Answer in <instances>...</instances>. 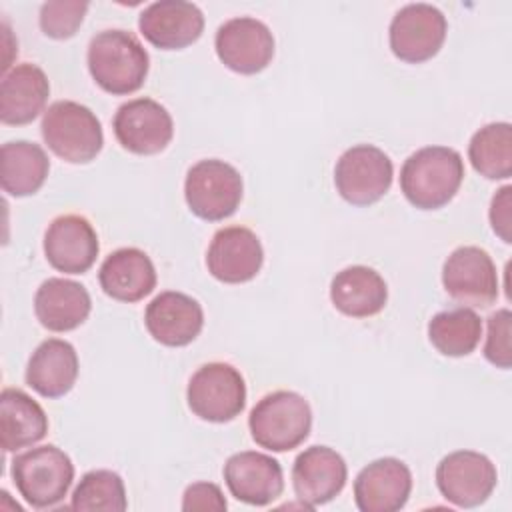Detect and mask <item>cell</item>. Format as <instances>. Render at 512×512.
<instances>
[{"instance_id":"4316f807","label":"cell","mask_w":512,"mask_h":512,"mask_svg":"<svg viewBox=\"0 0 512 512\" xmlns=\"http://www.w3.org/2000/svg\"><path fill=\"white\" fill-rule=\"evenodd\" d=\"M0 156V184L6 194L24 198L42 188L50 170V160L42 146L26 140L6 142L0 150Z\"/></svg>"},{"instance_id":"8992f818","label":"cell","mask_w":512,"mask_h":512,"mask_svg":"<svg viewBox=\"0 0 512 512\" xmlns=\"http://www.w3.org/2000/svg\"><path fill=\"white\" fill-rule=\"evenodd\" d=\"M244 192L240 172L216 158L196 162L184 180V198L192 214L220 222L236 212Z\"/></svg>"},{"instance_id":"f546056e","label":"cell","mask_w":512,"mask_h":512,"mask_svg":"<svg viewBox=\"0 0 512 512\" xmlns=\"http://www.w3.org/2000/svg\"><path fill=\"white\" fill-rule=\"evenodd\" d=\"M70 508L78 512H124L128 500L122 478L112 470L86 472L72 492Z\"/></svg>"},{"instance_id":"52a82bcc","label":"cell","mask_w":512,"mask_h":512,"mask_svg":"<svg viewBox=\"0 0 512 512\" xmlns=\"http://www.w3.org/2000/svg\"><path fill=\"white\" fill-rule=\"evenodd\" d=\"M190 410L206 422H230L246 406V384L242 374L226 362L200 366L186 390Z\"/></svg>"},{"instance_id":"9a60e30c","label":"cell","mask_w":512,"mask_h":512,"mask_svg":"<svg viewBox=\"0 0 512 512\" xmlns=\"http://www.w3.org/2000/svg\"><path fill=\"white\" fill-rule=\"evenodd\" d=\"M264 262V250L258 236L246 226L220 228L208 246V272L224 284H242L252 280Z\"/></svg>"},{"instance_id":"2e32d148","label":"cell","mask_w":512,"mask_h":512,"mask_svg":"<svg viewBox=\"0 0 512 512\" xmlns=\"http://www.w3.org/2000/svg\"><path fill=\"white\" fill-rule=\"evenodd\" d=\"M224 482L236 500L250 506H266L282 494L284 472L276 458L244 450L226 460Z\"/></svg>"},{"instance_id":"1f68e13d","label":"cell","mask_w":512,"mask_h":512,"mask_svg":"<svg viewBox=\"0 0 512 512\" xmlns=\"http://www.w3.org/2000/svg\"><path fill=\"white\" fill-rule=\"evenodd\" d=\"M512 314L508 308H500L488 316V332L484 342V356L496 368L508 370L512 366Z\"/></svg>"},{"instance_id":"7a4b0ae2","label":"cell","mask_w":512,"mask_h":512,"mask_svg":"<svg viewBox=\"0 0 512 512\" xmlns=\"http://www.w3.org/2000/svg\"><path fill=\"white\" fill-rule=\"evenodd\" d=\"M150 58L140 40L126 30L98 32L88 44V70L94 82L112 96L142 88Z\"/></svg>"},{"instance_id":"6da1fadb","label":"cell","mask_w":512,"mask_h":512,"mask_svg":"<svg viewBox=\"0 0 512 512\" xmlns=\"http://www.w3.org/2000/svg\"><path fill=\"white\" fill-rule=\"evenodd\" d=\"M464 180V160L448 146H426L410 154L400 170L404 198L420 210L446 206Z\"/></svg>"},{"instance_id":"ac0fdd59","label":"cell","mask_w":512,"mask_h":512,"mask_svg":"<svg viewBox=\"0 0 512 512\" xmlns=\"http://www.w3.org/2000/svg\"><path fill=\"white\" fill-rule=\"evenodd\" d=\"M412 492V472L398 458H378L354 480V502L360 512H396Z\"/></svg>"},{"instance_id":"5b68a950","label":"cell","mask_w":512,"mask_h":512,"mask_svg":"<svg viewBox=\"0 0 512 512\" xmlns=\"http://www.w3.org/2000/svg\"><path fill=\"white\" fill-rule=\"evenodd\" d=\"M10 472L20 496L38 510L60 504L74 480L70 456L54 444L14 456Z\"/></svg>"},{"instance_id":"484cf974","label":"cell","mask_w":512,"mask_h":512,"mask_svg":"<svg viewBox=\"0 0 512 512\" xmlns=\"http://www.w3.org/2000/svg\"><path fill=\"white\" fill-rule=\"evenodd\" d=\"M48 432V416L42 406L20 388H4L0 394V444L4 452L40 442Z\"/></svg>"},{"instance_id":"3957f363","label":"cell","mask_w":512,"mask_h":512,"mask_svg":"<svg viewBox=\"0 0 512 512\" xmlns=\"http://www.w3.org/2000/svg\"><path fill=\"white\" fill-rule=\"evenodd\" d=\"M248 428L260 448L288 452L308 438L312 410L308 400L298 392L276 390L262 396L250 410Z\"/></svg>"},{"instance_id":"f1b7e54d","label":"cell","mask_w":512,"mask_h":512,"mask_svg":"<svg viewBox=\"0 0 512 512\" xmlns=\"http://www.w3.org/2000/svg\"><path fill=\"white\" fill-rule=\"evenodd\" d=\"M472 168L488 180H506L512 174V126L492 122L474 132L468 144Z\"/></svg>"},{"instance_id":"d6986e66","label":"cell","mask_w":512,"mask_h":512,"mask_svg":"<svg viewBox=\"0 0 512 512\" xmlns=\"http://www.w3.org/2000/svg\"><path fill=\"white\" fill-rule=\"evenodd\" d=\"M348 478L344 458L328 446H310L300 452L292 466L296 496L310 508L334 500Z\"/></svg>"},{"instance_id":"7c38bea8","label":"cell","mask_w":512,"mask_h":512,"mask_svg":"<svg viewBox=\"0 0 512 512\" xmlns=\"http://www.w3.org/2000/svg\"><path fill=\"white\" fill-rule=\"evenodd\" d=\"M112 128L120 146L140 156L162 152L174 136L170 112L152 98L124 102L114 114Z\"/></svg>"},{"instance_id":"30bf717a","label":"cell","mask_w":512,"mask_h":512,"mask_svg":"<svg viewBox=\"0 0 512 512\" xmlns=\"http://www.w3.org/2000/svg\"><path fill=\"white\" fill-rule=\"evenodd\" d=\"M446 30V16L436 6L424 2L406 4L390 22V50L402 62H426L442 48Z\"/></svg>"},{"instance_id":"4fadbf2b","label":"cell","mask_w":512,"mask_h":512,"mask_svg":"<svg viewBox=\"0 0 512 512\" xmlns=\"http://www.w3.org/2000/svg\"><path fill=\"white\" fill-rule=\"evenodd\" d=\"M214 48L220 62L232 72L256 74L274 56V36L264 22L252 16H238L218 28Z\"/></svg>"},{"instance_id":"9c48e42d","label":"cell","mask_w":512,"mask_h":512,"mask_svg":"<svg viewBox=\"0 0 512 512\" xmlns=\"http://www.w3.org/2000/svg\"><path fill=\"white\" fill-rule=\"evenodd\" d=\"M442 284L448 296L466 308H488L500 290L496 264L480 246H460L450 252L442 266Z\"/></svg>"},{"instance_id":"83f0119b","label":"cell","mask_w":512,"mask_h":512,"mask_svg":"<svg viewBox=\"0 0 512 512\" xmlns=\"http://www.w3.org/2000/svg\"><path fill=\"white\" fill-rule=\"evenodd\" d=\"M480 336L482 320L472 308L466 306L438 312L428 322V338L444 356H468L476 350Z\"/></svg>"},{"instance_id":"277c9868","label":"cell","mask_w":512,"mask_h":512,"mask_svg":"<svg viewBox=\"0 0 512 512\" xmlns=\"http://www.w3.org/2000/svg\"><path fill=\"white\" fill-rule=\"evenodd\" d=\"M46 146L70 164L92 162L104 144L102 124L96 114L74 100H58L48 106L40 124Z\"/></svg>"},{"instance_id":"d4e9b609","label":"cell","mask_w":512,"mask_h":512,"mask_svg":"<svg viewBox=\"0 0 512 512\" xmlns=\"http://www.w3.org/2000/svg\"><path fill=\"white\" fill-rule=\"evenodd\" d=\"M330 300L338 312L350 318H368L386 306L388 288L376 270L356 264L332 278Z\"/></svg>"},{"instance_id":"ba28073f","label":"cell","mask_w":512,"mask_h":512,"mask_svg":"<svg viewBox=\"0 0 512 512\" xmlns=\"http://www.w3.org/2000/svg\"><path fill=\"white\" fill-rule=\"evenodd\" d=\"M392 176V160L384 150L372 144L348 148L334 168L338 194L354 206H370L378 202L390 190Z\"/></svg>"},{"instance_id":"5bb4252c","label":"cell","mask_w":512,"mask_h":512,"mask_svg":"<svg viewBox=\"0 0 512 512\" xmlns=\"http://www.w3.org/2000/svg\"><path fill=\"white\" fill-rule=\"evenodd\" d=\"M100 244L94 226L80 214L54 218L44 234L48 264L64 274H84L96 262Z\"/></svg>"},{"instance_id":"7402d4cb","label":"cell","mask_w":512,"mask_h":512,"mask_svg":"<svg viewBox=\"0 0 512 512\" xmlns=\"http://www.w3.org/2000/svg\"><path fill=\"white\" fill-rule=\"evenodd\" d=\"M48 96L44 70L30 62L18 64L0 82V120L10 126L28 124L44 110Z\"/></svg>"},{"instance_id":"cb8c5ba5","label":"cell","mask_w":512,"mask_h":512,"mask_svg":"<svg viewBox=\"0 0 512 512\" xmlns=\"http://www.w3.org/2000/svg\"><path fill=\"white\" fill-rule=\"evenodd\" d=\"M78 378V354L60 338L38 344L26 366V384L44 398H60L72 390Z\"/></svg>"},{"instance_id":"8fae6325","label":"cell","mask_w":512,"mask_h":512,"mask_svg":"<svg viewBox=\"0 0 512 512\" xmlns=\"http://www.w3.org/2000/svg\"><path fill=\"white\" fill-rule=\"evenodd\" d=\"M498 482L492 460L474 450H456L436 466L440 494L458 508H474L488 500Z\"/></svg>"},{"instance_id":"e0dca14e","label":"cell","mask_w":512,"mask_h":512,"mask_svg":"<svg viewBox=\"0 0 512 512\" xmlns=\"http://www.w3.org/2000/svg\"><path fill=\"white\" fill-rule=\"evenodd\" d=\"M138 28L152 46L160 50H180L202 36L204 16L192 2L160 0L140 12Z\"/></svg>"},{"instance_id":"836d02e7","label":"cell","mask_w":512,"mask_h":512,"mask_svg":"<svg viewBox=\"0 0 512 512\" xmlns=\"http://www.w3.org/2000/svg\"><path fill=\"white\" fill-rule=\"evenodd\" d=\"M510 206H512V186H502L492 196L488 216H490L492 230L506 244L512 242V234H510V228H512V208Z\"/></svg>"},{"instance_id":"d6a6232c","label":"cell","mask_w":512,"mask_h":512,"mask_svg":"<svg viewBox=\"0 0 512 512\" xmlns=\"http://www.w3.org/2000/svg\"><path fill=\"white\" fill-rule=\"evenodd\" d=\"M226 500L222 496V490L212 482H194L184 490L182 496V510L194 512V510H214L222 512L226 510Z\"/></svg>"},{"instance_id":"4dcf8cb0","label":"cell","mask_w":512,"mask_h":512,"mask_svg":"<svg viewBox=\"0 0 512 512\" xmlns=\"http://www.w3.org/2000/svg\"><path fill=\"white\" fill-rule=\"evenodd\" d=\"M88 2L80 0H52L40 8V28L48 38L66 40L80 28Z\"/></svg>"},{"instance_id":"603a6c76","label":"cell","mask_w":512,"mask_h":512,"mask_svg":"<svg viewBox=\"0 0 512 512\" xmlns=\"http://www.w3.org/2000/svg\"><path fill=\"white\" fill-rule=\"evenodd\" d=\"M92 308L88 290L68 278H48L34 296L38 322L50 332H70L84 324Z\"/></svg>"},{"instance_id":"ffe728a7","label":"cell","mask_w":512,"mask_h":512,"mask_svg":"<svg viewBox=\"0 0 512 512\" xmlns=\"http://www.w3.org/2000/svg\"><path fill=\"white\" fill-rule=\"evenodd\" d=\"M144 324L156 342L180 348L196 340L204 326V312L192 296L168 290L146 306Z\"/></svg>"},{"instance_id":"44dd1931","label":"cell","mask_w":512,"mask_h":512,"mask_svg":"<svg viewBox=\"0 0 512 512\" xmlns=\"http://www.w3.org/2000/svg\"><path fill=\"white\" fill-rule=\"evenodd\" d=\"M100 288L118 302H138L156 288V270L140 248H118L98 270Z\"/></svg>"}]
</instances>
